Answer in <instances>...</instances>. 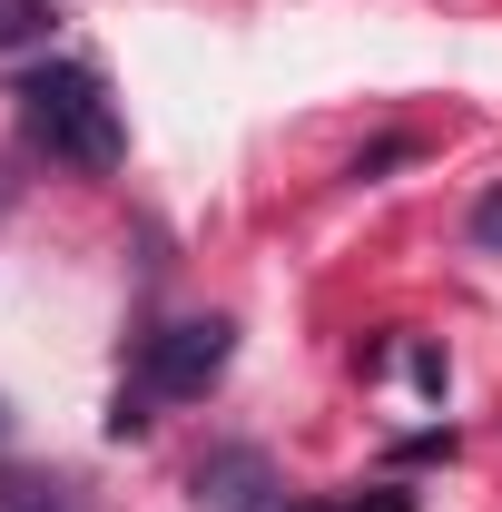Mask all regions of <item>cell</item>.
Returning <instances> with one entry per match:
<instances>
[{"instance_id":"5b68a950","label":"cell","mask_w":502,"mask_h":512,"mask_svg":"<svg viewBox=\"0 0 502 512\" xmlns=\"http://www.w3.org/2000/svg\"><path fill=\"white\" fill-rule=\"evenodd\" d=\"M0 512H69L60 483H30V473H0Z\"/></svg>"},{"instance_id":"7a4b0ae2","label":"cell","mask_w":502,"mask_h":512,"mask_svg":"<svg viewBox=\"0 0 502 512\" xmlns=\"http://www.w3.org/2000/svg\"><path fill=\"white\" fill-rule=\"evenodd\" d=\"M227 355H237V325H227V316H178V325L148 335L138 394H148V404H197L207 384L227 375Z\"/></svg>"},{"instance_id":"6da1fadb","label":"cell","mask_w":502,"mask_h":512,"mask_svg":"<svg viewBox=\"0 0 502 512\" xmlns=\"http://www.w3.org/2000/svg\"><path fill=\"white\" fill-rule=\"evenodd\" d=\"M10 99H20V128H30V148L40 158H60L79 178H109L128 158V128H119V99H109V79L79 60H40L10 79Z\"/></svg>"},{"instance_id":"3957f363","label":"cell","mask_w":502,"mask_h":512,"mask_svg":"<svg viewBox=\"0 0 502 512\" xmlns=\"http://www.w3.org/2000/svg\"><path fill=\"white\" fill-rule=\"evenodd\" d=\"M188 503L197 512H266V503H276V463H266L256 444H217L207 463H197Z\"/></svg>"},{"instance_id":"8992f818","label":"cell","mask_w":502,"mask_h":512,"mask_svg":"<svg viewBox=\"0 0 502 512\" xmlns=\"http://www.w3.org/2000/svg\"><path fill=\"white\" fill-rule=\"evenodd\" d=\"M473 247H483V256H502V188H483V197H473Z\"/></svg>"},{"instance_id":"52a82bcc","label":"cell","mask_w":502,"mask_h":512,"mask_svg":"<svg viewBox=\"0 0 502 512\" xmlns=\"http://www.w3.org/2000/svg\"><path fill=\"white\" fill-rule=\"evenodd\" d=\"M404 158H414V138H375V148L355 158V178H384V168H404Z\"/></svg>"},{"instance_id":"277c9868","label":"cell","mask_w":502,"mask_h":512,"mask_svg":"<svg viewBox=\"0 0 502 512\" xmlns=\"http://www.w3.org/2000/svg\"><path fill=\"white\" fill-rule=\"evenodd\" d=\"M50 20H60L50 0H0V50H40V40H50Z\"/></svg>"},{"instance_id":"ba28073f","label":"cell","mask_w":502,"mask_h":512,"mask_svg":"<svg viewBox=\"0 0 502 512\" xmlns=\"http://www.w3.org/2000/svg\"><path fill=\"white\" fill-rule=\"evenodd\" d=\"M355 512H414V493H394V483H384L375 503H355Z\"/></svg>"},{"instance_id":"9c48e42d","label":"cell","mask_w":502,"mask_h":512,"mask_svg":"<svg viewBox=\"0 0 502 512\" xmlns=\"http://www.w3.org/2000/svg\"><path fill=\"white\" fill-rule=\"evenodd\" d=\"M286 512H325V503H286Z\"/></svg>"}]
</instances>
